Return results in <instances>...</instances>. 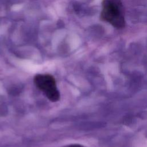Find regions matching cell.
<instances>
[{
    "label": "cell",
    "instance_id": "3957f363",
    "mask_svg": "<svg viewBox=\"0 0 147 147\" xmlns=\"http://www.w3.org/2000/svg\"><path fill=\"white\" fill-rule=\"evenodd\" d=\"M63 147H86L82 145L78 144H68L67 145H65Z\"/></svg>",
    "mask_w": 147,
    "mask_h": 147
},
{
    "label": "cell",
    "instance_id": "6da1fadb",
    "mask_svg": "<svg viewBox=\"0 0 147 147\" xmlns=\"http://www.w3.org/2000/svg\"><path fill=\"white\" fill-rule=\"evenodd\" d=\"M100 18L117 29L125 26L124 9L121 0H103Z\"/></svg>",
    "mask_w": 147,
    "mask_h": 147
},
{
    "label": "cell",
    "instance_id": "7a4b0ae2",
    "mask_svg": "<svg viewBox=\"0 0 147 147\" xmlns=\"http://www.w3.org/2000/svg\"><path fill=\"white\" fill-rule=\"evenodd\" d=\"M33 80L37 88L50 101L56 102L60 100V93L53 76L48 74H38L34 76Z\"/></svg>",
    "mask_w": 147,
    "mask_h": 147
}]
</instances>
